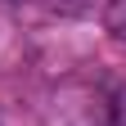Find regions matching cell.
<instances>
[{
	"label": "cell",
	"mask_w": 126,
	"mask_h": 126,
	"mask_svg": "<svg viewBox=\"0 0 126 126\" xmlns=\"http://www.w3.org/2000/svg\"><path fill=\"white\" fill-rule=\"evenodd\" d=\"M36 5L50 14H63V18H81V14H94L99 0H36Z\"/></svg>",
	"instance_id": "cell-1"
},
{
	"label": "cell",
	"mask_w": 126,
	"mask_h": 126,
	"mask_svg": "<svg viewBox=\"0 0 126 126\" xmlns=\"http://www.w3.org/2000/svg\"><path fill=\"white\" fill-rule=\"evenodd\" d=\"M104 27L113 32L117 41H126V0H108L104 5Z\"/></svg>",
	"instance_id": "cell-2"
},
{
	"label": "cell",
	"mask_w": 126,
	"mask_h": 126,
	"mask_svg": "<svg viewBox=\"0 0 126 126\" xmlns=\"http://www.w3.org/2000/svg\"><path fill=\"white\" fill-rule=\"evenodd\" d=\"M113 126H126V90L117 94V104H113Z\"/></svg>",
	"instance_id": "cell-3"
}]
</instances>
